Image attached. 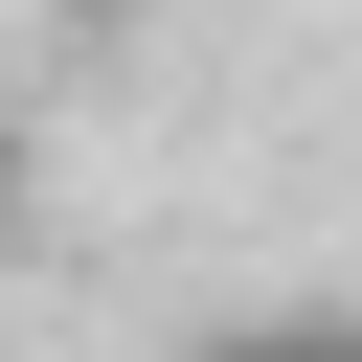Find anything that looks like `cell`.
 <instances>
[{
	"label": "cell",
	"mask_w": 362,
	"mask_h": 362,
	"mask_svg": "<svg viewBox=\"0 0 362 362\" xmlns=\"http://www.w3.org/2000/svg\"><path fill=\"white\" fill-rule=\"evenodd\" d=\"M226 362H362V317H249Z\"/></svg>",
	"instance_id": "obj_1"
}]
</instances>
